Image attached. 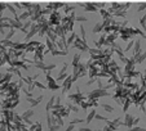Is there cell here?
<instances>
[{
    "mask_svg": "<svg viewBox=\"0 0 146 131\" xmlns=\"http://www.w3.org/2000/svg\"><path fill=\"white\" fill-rule=\"evenodd\" d=\"M80 131H92V130H89V128H82Z\"/></svg>",
    "mask_w": 146,
    "mask_h": 131,
    "instance_id": "obj_3",
    "label": "cell"
},
{
    "mask_svg": "<svg viewBox=\"0 0 146 131\" xmlns=\"http://www.w3.org/2000/svg\"><path fill=\"white\" fill-rule=\"evenodd\" d=\"M104 108H105V109H108V111H110V112H111V111H113V108H111V107H109V105H104Z\"/></svg>",
    "mask_w": 146,
    "mask_h": 131,
    "instance_id": "obj_2",
    "label": "cell"
},
{
    "mask_svg": "<svg viewBox=\"0 0 146 131\" xmlns=\"http://www.w3.org/2000/svg\"><path fill=\"white\" fill-rule=\"evenodd\" d=\"M94 115H96V112H94V111H92L91 115H89V117H88V121H91V120H92V117H93Z\"/></svg>",
    "mask_w": 146,
    "mask_h": 131,
    "instance_id": "obj_1",
    "label": "cell"
}]
</instances>
